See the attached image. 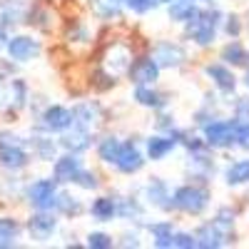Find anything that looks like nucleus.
Returning a JSON list of instances; mask_svg holds the SVG:
<instances>
[{"label":"nucleus","mask_w":249,"mask_h":249,"mask_svg":"<svg viewBox=\"0 0 249 249\" xmlns=\"http://www.w3.org/2000/svg\"><path fill=\"white\" fill-rule=\"evenodd\" d=\"M28 197L33 202V207H37L40 212H48L55 207L57 202V190H55V182L53 179H37L30 184L28 190Z\"/></svg>","instance_id":"20e7f679"},{"label":"nucleus","mask_w":249,"mask_h":249,"mask_svg":"<svg viewBox=\"0 0 249 249\" xmlns=\"http://www.w3.org/2000/svg\"><path fill=\"white\" fill-rule=\"evenodd\" d=\"M150 232H152L157 247H172V224H167V222L152 224V227H150Z\"/></svg>","instance_id":"393cba45"},{"label":"nucleus","mask_w":249,"mask_h":249,"mask_svg":"<svg viewBox=\"0 0 249 249\" xmlns=\"http://www.w3.org/2000/svg\"><path fill=\"white\" fill-rule=\"evenodd\" d=\"M217 25H219V13L217 10H199L190 23H187V33L192 35L195 43L210 45L217 35Z\"/></svg>","instance_id":"f257e3e1"},{"label":"nucleus","mask_w":249,"mask_h":249,"mask_svg":"<svg viewBox=\"0 0 249 249\" xmlns=\"http://www.w3.org/2000/svg\"><path fill=\"white\" fill-rule=\"evenodd\" d=\"M80 170H82V162L75 157V152L65 155V157H60L55 162V179L57 182H75Z\"/></svg>","instance_id":"ddd939ff"},{"label":"nucleus","mask_w":249,"mask_h":249,"mask_svg":"<svg viewBox=\"0 0 249 249\" xmlns=\"http://www.w3.org/2000/svg\"><path fill=\"white\" fill-rule=\"evenodd\" d=\"M70 124H72V112L68 107H48L43 112V122H40V127L48 130V132H65L70 130Z\"/></svg>","instance_id":"39448f33"},{"label":"nucleus","mask_w":249,"mask_h":249,"mask_svg":"<svg viewBox=\"0 0 249 249\" xmlns=\"http://www.w3.org/2000/svg\"><path fill=\"white\" fill-rule=\"evenodd\" d=\"M195 239H197V247H222V244L230 242V232L212 222V224L199 227V232L195 234Z\"/></svg>","instance_id":"1a4fd4ad"},{"label":"nucleus","mask_w":249,"mask_h":249,"mask_svg":"<svg viewBox=\"0 0 249 249\" xmlns=\"http://www.w3.org/2000/svg\"><path fill=\"white\" fill-rule=\"evenodd\" d=\"M224 179L230 184H247L249 182V160L232 162L230 167L224 170Z\"/></svg>","instance_id":"a211bd4d"},{"label":"nucleus","mask_w":249,"mask_h":249,"mask_svg":"<svg viewBox=\"0 0 249 249\" xmlns=\"http://www.w3.org/2000/svg\"><path fill=\"white\" fill-rule=\"evenodd\" d=\"M62 147L70 150V152H82L90 147V130L85 127H75L72 124V132H68L62 137Z\"/></svg>","instance_id":"4468645a"},{"label":"nucleus","mask_w":249,"mask_h":249,"mask_svg":"<svg viewBox=\"0 0 249 249\" xmlns=\"http://www.w3.org/2000/svg\"><path fill=\"white\" fill-rule=\"evenodd\" d=\"M155 3H172V0H155Z\"/></svg>","instance_id":"a19ab883"},{"label":"nucleus","mask_w":249,"mask_h":249,"mask_svg":"<svg viewBox=\"0 0 249 249\" xmlns=\"http://www.w3.org/2000/svg\"><path fill=\"white\" fill-rule=\"evenodd\" d=\"M0 162H3L8 170H20L28 164V155L15 142H0Z\"/></svg>","instance_id":"9d476101"},{"label":"nucleus","mask_w":249,"mask_h":249,"mask_svg":"<svg viewBox=\"0 0 249 249\" xmlns=\"http://www.w3.org/2000/svg\"><path fill=\"white\" fill-rule=\"evenodd\" d=\"M197 13L199 10L192 5V0H172V5H170V18L177 20V23H190Z\"/></svg>","instance_id":"f3484780"},{"label":"nucleus","mask_w":249,"mask_h":249,"mask_svg":"<svg viewBox=\"0 0 249 249\" xmlns=\"http://www.w3.org/2000/svg\"><path fill=\"white\" fill-rule=\"evenodd\" d=\"M88 244L95 247V249H110V247H112V237L102 234V232H92V234L88 237Z\"/></svg>","instance_id":"2f4dec72"},{"label":"nucleus","mask_w":249,"mask_h":249,"mask_svg":"<svg viewBox=\"0 0 249 249\" xmlns=\"http://www.w3.org/2000/svg\"><path fill=\"white\" fill-rule=\"evenodd\" d=\"M80 187H85V190H95L97 187V179H95V175H90V172H85V170H80V175H77V179H75Z\"/></svg>","instance_id":"f704fd0d"},{"label":"nucleus","mask_w":249,"mask_h":249,"mask_svg":"<svg viewBox=\"0 0 249 249\" xmlns=\"http://www.w3.org/2000/svg\"><path fill=\"white\" fill-rule=\"evenodd\" d=\"M172 204L182 212L199 214L204 207L210 204V192L202 190V187H195V184H184L172 195Z\"/></svg>","instance_id":"f03ea898"},{"label":"nucleus","mask_w":249,"mask_h":249,"mask_svg":"<svg viewBox=\"0 0 249 249\" xmlns=\"http://www.w3.org/2000/svg\"><path fill=\"white\" fill-rule=\"evenodd\" d=\"M35 152H37L40 160H53V157H55V142L37 137V140H35Z\"/></svg>","instance_id":"c756f323"},{"label":"nucleus","mask_w":249,"mask_h":249,"mask_svg":"<svg viewBox=\"0 0 249 249\" xmlns=\"http://www.w3.org/2000/svg\"><path fill=\"white\" fill-rule=\"evenodd\" d=\"M90 212H92V217H95V219L107 222V219H112V217H115L117 204H115V199H110V197H100V199H95V202H92Z\"/></svg>","instance_id":"aec40b11"},{"label":"nucleus","mask_w":249,"mask_h":249,"mask_svg":"<svg viewBox=\"0 0 249 249\" xmlns=\"http://www.w3.org/2000/svg\"><path fill=\"white\" fill-rule=\"evenodd\" d=\"M204 137H207V144L212 147H230V144L237 142V120H217L212 124L204 127Z\"/></svg>","instance_id":"7ed1b4c3"},{"label":"nucleus","mask_w":249,"mask_h":249,"mask_svg":"<svg viewBox=\"0 0 249 249\" xmlns=\"http://www.w3.org/2000/svg\"><path fill=\"white\" fill-rule=\"evenodd\" d=\"M175 140L172 137H150L147 140V155L152 157V160H162L167 152H172L175 150Z\"/></svg>","instance_id":"6ab92c4d"},{"label":"nucleus","mask_w":249,"mask_h":249,"mask_svg":"<svg viewBox=\"0 0 249 249\" xmlns=\"http://www.w3.org/2000/svg\"><path fill=\"white\" fill-rule=\"evenodd\" d=\"M120 147H122V142L117 137H105L97 147V155H100L102 162H115L117 155H120Z\"/></svg>","instance_id":"b1692460"},{"label":"nucleus","mask_w":249,"mask_h":249,"mask_svg":"<svg viewBox=\"0 0 249 249\" xmlns=\"http://www.w3.org/2000/svg\"><path fill=\"white\" fill-rule=\"evenodd\" d=\"M3 100H5V85H3V80H0V105H3Z\"/></svg>","instance_id":"ea45409f"},{"label":"nucleus","mask_w":249,"mask_h":249,"mask_svg":"<svg viewBox=\"0 0 249 249\" xmlns=\"http://www.w3.org/2000/svg\"><path fill=\"white\" fill-rule=\"evenodd\" d=\"M5 40H8V35H5V28L0 25V45H5Z\"/></svg>","instance_id":"58836bf2"},{"label":"nucleus","mask_w":249,"mask_h":249,"mask_svg":"<svg viewBox=\"0 0 249 249\" xmlns=\"http://www.w3.org/2000/svg\"><path fill=\"white\" fill-rule=\"evenodd\" d=\"M55 227H57V219H55L53 214H45V212L35 214V217L28 222V230H30L33 239H37V242H45V239L55 232Z\"/></svg>","instance_id":"f8f14e48"},{"label":"nucleus","mask_w":249,"mask_h":249,"mask_svg":"<svg viewBox=\"0 0 249 249\" xmlns=\"http://www.w3.org/2000/svg\"><path fill=\"white\" fill-rule=\"evenodd\" d=\"M204 72L214 80V85H217L222 92H232V90H234V85H237V82H234V75H232L230 70H227L224 65H210Z\"/></svg>","instance_id":"2eb2a0df"},{"label":"nucleus","mask_w":249,"mask_h":249,"mask_svg":"<svg viewBox=\"0 0 249 249\" xmlns=\"http://www.w3.org/2000/svg\"><path fill=\"white\" fill-rule=\"evenodd\" d=\"M127 3V8H132L135 13H147L155 8V0H124Z\"/></svg>","instance_id":"72a5a7b5"},{"label":"nucleus","mask_w":249,"mask_h":249,"mask_svg":"<svg viewBox=\"0 0 249 249\" xmlns=\"http://www.w3.org/2000/svg\"><path fill=\"white\" fill-rule=\"evenodd\" d=\"M107 57H110V60H107V65H110L112 75H117V72H122V70H127V68H130V50L124 48V45H115L112 53H110Z\"/></svg>","instance_id":"412c9836"},{"label":"nucleus","mask_w":249,"mask_h":249,"mask_svg":"<svg viewBox=\"0 0 249 249\" xmlns=\"http://www.w3.org/2000/svg\"><path fill=\"white\" fill-rule=\"evenodd\" d=\"M227 33H230V35H239V23H237V18H230V20H227Z\"/></svg>","instance_id":"4c0bfd02"},{"label":"nucleus","mask_w":249,"mask_h":249,"mask_svg":"<svg viewBox=\"0 0 249 249\" xmlns=\"http://www.w3.org/2000/svg\"><path fill=\"white\" fill-rule=\"evenodd\" d=\"M222 60L232 62V65H242V62L247 60V53H244V48L239 43H230V45L222 50Z\"/></svg>","instance_id":"cd10ccee"},{"label":"nucleus","mask_w":249,"mask_h":249,"mask_svg":"<svg viewBox=\"0 0 249 249\" xmlns=\"http://www.w3.org/2000/svg\"><path fill=\"white\" fill-rule=\"evenodd\" d=\"M172 247L190 249V247H197V239H195L192 234H184V232H179V234H175V232H172Z\"/></svg>","instance_id":"473e14b6"},{"label":"nucleus","mask_w":249,"mask_h":249,"mask_svg":"<svg viewBox=\"0 0 249 249\" xmlns=\"http://www.w3.org/2000/svg\"><path fill=\"white\" fill-rule=\"evenodd\" d=\"M237 117L239 120H249V100H239L237 102Z\"/></svg>","instance_id":"e433bc0d"},{"label":"nucleus","mask_w":249,"mask_h":249,"mask_svg":"<svg viewBox=\"0 0 249 249\" xmlns=\"http://www.w3.org/2000/svg\"><path fill=\"white\" fill-rule=\"evenodd\" d=\"M55 210L65 212V214H77V212H80V204H77V202H75V197H70V195H57Z\"/></svg>","instance_id":"c85d7f7f"},{"label":"nucleus","mask_w":249,"mask_h":249,"mask_svg":"<svg viewBox=\"0 0 249 249\" xmlns=\"http://www.w3.org/2000/svg\"><path fill=\"white\" fill-rule=\"evenodd\" d=\"M147 197H150V202H155V204H160V207H167V202H164V199H170V195H167V187H164V182L152 179V182L147 184Z\"/></svg>","instance_id":"a878e982"},{"label":"nucleus","mask_w":249,"mask_h":249,"mask_svg":"<svg viewBox=\"0 0 249 249\" xmlns=\"http://www.w3.org/2000/svg\"><path fill=\"white\" fill-rule=\"evenodd\" d=\"M152 60L160 68H177L184 62V50L179 45H172V43H160L152 53Z\"/></svg>","instance_id":"6e6552de"},{"label":"nucleus","mask_w":249,"mask_h":249,"mask_svg":"<svg viewBox=\"0 0 249 249\" xmlns=\"http://www.w3.org/2000/svg\"><path fill=\"white\" fill-rule=\"evenodd\" d=\"M18 234H20L18 222L8 219V217H0V247H13Z\"/></svg>","instance_id":"4be33fe9"},{"label":"nucleus","mask_w":249,"mask_h":249,"mask_svg":"<svg viewBox=\"0 0 249 249\" xmlns=\"http://www.w3.org/2000/svg\"><path fill=\"white\" fill-rule=\"evenodd\" d=\"M92 5H95L97 15H102V18H117L120 8H122V0H95Z\"/></svg>","instance_id":"bb28decb"},{"label":"nucleus","mask_w":249,"mask_h":249,"mask_svg":"<svg viewBox=\"0 0 249 249\" xmlns=\"http://www.w3.org/2000/svg\"><path fill=\"white\" fill-rule=\"evenodd\" d=\"M97 107L95 105H90V102H85V105H77L75 110H72V124L75 127H85V130H90L92 124H95V120H97Z\"/></svg>","instance_id":"dca6fc26"},{"label":"nucleus","mask_w":249,"mask_h":249,"mask_svg":"<svg viewBox=\"0 0 249 249\" xmlns=\"http://www.w3.org/2000/svg\"><path fill=\"white\" fill-rule=\"evenodd\" d=\"M115 164H117V170H120V172L132 175V172H137L142 164H144V160H142V152L137 150V144H135V142H124L122 147H120V155H117Z\"/></svg>","instance_id":"0eeeda50"},{"label":"nucleus","mask_w":249,"mask_h":249,"mask_svg":"<svg viewBox=\"0 0 249 249\" xmlns=\"http://www.w3.org/2000/svg\"><path fill=\"white\" fill-rule=\"evenodd\" d=\"M247 85H249V72H247Z\"/></svg>","instance_id":"79ce46f5"},{"label":"nucleus","mask_w":249,"mask_h":249,"mask_svg":"<svg viewBox=\"0 0 249 249\" xmlns=\"http://www.w3.org/2000/svg\"><path fill=\"white\" fill-rule=\"evenodd\" d=\"M13 90H15V105L23 107V105H25V95H28L25 82H23V80H15V82H13Z\"/></svg>","instance_id":"c9c22d12"},{"label":"nucleus","mask_w":249,"mask_h":249,"mask_svg":"<svg viewBox=\"0 0 249 249\" xmlns=\"http://www.w3.org/2000/svg\"><path fill=\"white\" fill-rule=\"evenodd\" d=\"M130 75H132V80L137 82V85H152V82L157 80V75H160V65L150 57H142L130 68Z\"/></svg>","instance_id":"9b49d317"},{"label":"nucleus","mask_w":249,"mask_h":249,"mask_svg":"<svg viewBox=\"0 0 249 249\" xmlns=\"http://www.w3.org/2000/svg\"><path fill=\"white\" fill-rule=\"evenodd\" d=\"M237 144L244 150H249V120L237 117Z\"/></svg>","instance_id":"7c9ffc66"},{"label":"nucleus","mask_w":249,"mask_h":249,"mask_svg":"<svg viewBox=\"0 0 249 249\" xmlns=\"http://www.w3.org/2000/svg\"><path fill=\"white\" fill-rule=\"evenodd\" d=\"M135 100L140 102V105H144V107H164L162 95H157V92L150 90L147 85H140V88L135 90Z\"/></svg>","instance_id":"5701e85b"},{"label":"nucleus","mask_w":249,"mask_h":249,"mask_svg":"<svg viewBox=\"0 0 249 249\" xmlns=\"http://www.w3.org/2000/svg\"><path fill=\"white\" fill-rule=\"evenodd\" d=\"M40 53V43L28 35H18V37H10L8 40V55L18 62H28L33 60L35 55Z\"/></svg>","instance_id":"423d86ee"}]
</instances>
